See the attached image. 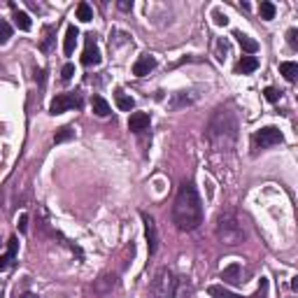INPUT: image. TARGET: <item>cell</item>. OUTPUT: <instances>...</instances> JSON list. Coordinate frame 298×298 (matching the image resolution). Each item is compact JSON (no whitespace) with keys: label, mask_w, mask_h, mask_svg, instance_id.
Returning <instances> with one entry per match:
<instances>
[{"label":"cell","mask_w":298,"mask_h":298,"mask_svg":"<svg viewBox=\"0 0 298 298\" xmlns=\"http://www.w3.org/2000/svg\"><path fill=\"white\" fill-rule=\"evenodd\" d=\"M172 222L180 230H196L203 224V200L198 196L196 186L191 182H184L175 203H172Z\"/></svg>","instance_id":"6da1fadb"},{"label":"cell","mask_w":298,"mask_h":298,"mask_svg":"<svg viewBox=\"0 0 298 298\" xmlns=\"http://www.w3.org/2000/svg\"><path fill=\"white\" fill-rule=\"evenodd\" d=\"M208 138L217 149H230L238 140V124L228 110H217L208 126Z\"/></svg>","instance_id":"7a4b0ae2"},{"label":"cell","mask_w":298,"mask_h":298,"mask_svg":"<svg viewBox=\"0 0 298 298\" xmlns=\"http://www.w3.org/2000/svg\"><path fill=\"white\" fill-rule=\"evenodd\" d=\"M214 236H217L219 242L224 244H240L244 240V230L242 224L238 219V214L233 210H226L217 217V226H214Z\"/></svg>","instance_id":"3957f363"},{"label":"cell","mask_w":298,"mask_h":298,"mask_svg":"<svg viewBox=\"0 0 298 298\" xmlns=\"http://www.w3.org/2000/svg\"><path fill=\"white\" fill-rule=\"evenodd\" d=\"M177 278L172 275L170 268H161V270L154 275V282H152V292L154 298H175L177 296Z\"/></svg>","instance_id":"277c9868"},{"label":"cell","mask_w":298,"mask_h":298,"mask_svg":"<svg viewBox=\"0 0 298 298\" xmlns=\"http://www.w3.org/2000/svg\"><path fill=\"white\" fill-rule=\"evenodd\" d=\"M284 136H282V130L275 128V126H264V128H258L254 136H252V144L256 149H268V147H275V144H282Z\"/></svg>","instance_id":"5b68a950"},{"label":"cell","mask_w":298,"mask_h":298,"mask_svg":"<svg viewBox=\"0 0 298 298\" xmlns=\"http://www.w3.org/2000/svg\"><path fill=\"white\" fill-rule=\"evenodd\" d=\"M72 108H82V98L77 94H61L49 102V114H63Z\"/></svg>","instance_id":"8992f818"},{"label":"cell","mask_w":298,"mask_h":298,"mask_svg":"<svg viewBox=\"0 0 298 298\" xmlns=\"http://www.w3.org/2000/svg\"><path fill=\"white\" fill-rule=\"evenodd\" d=\"M144 222V238H147V252L149 256H154L156 250H158V230H156V222L152 217H149L147 212H142L140 214Z\"/></svg>","instance_id":"52a82bcc"},{"label":"cell","mask_w":298,"mask_h":298,"mask_svg":"<svg viewBox=\"0 0 298 298\" xmlns=\"http://www.w3.org/2000/svg\"><path fill=\"white\" fill-rule=\"evenodd\" d=\"M102 56H100V49L96 44V38L94 35H88L86 38V47H84V54H82V63L86 66V68H94V66H100Z\"/></svg>","instance_id":"ba28073f"},{"label":"cell","mask_w":298,"mask_h":298,"mask_svg":"<svg viewBox=\"0 0 298 298\" xmlns=\"http://www.w3.org/2000/svg\"><path fill=\"white\" fill-rule=\"evenodd\" d=\"M154 68H156V58L154 56H149V54H144L133 63V74H136V77H144V74H149Z\"/></svg>","instance_id":"9c48e42d"},{"label":"cell","mask_w":298,"mask_h":298,"mask_svg":"<svg viewBox=\"0 0 298 298\" xmlns=\"http://www.w3.org/2000/svg\"><path fill=\"white\" fill-rule=\"evenodd\" d=\"M149 124H152V119H149L147 112H133L128 119V130H133V133H142V130L149 128Z\"/></svg>","instance_id":"30bf717a"},{"label":"cell","mask_w":298,"mask_h":298,"mask_svg":"<svg viewBox=\"0 0 298 298\" xmlns=\"http://www.w3.org/2000/svg\"><path fill=\"white\" fill-rule=\"evenodd\" d=\"M222 280H224V282H228V284H242L244 280H242V270H240V266H238V264L226 266V268L222 270Z\"/></svg>","instance_id":"8fae6325"},{"label":"cell","mask_w":298,"mask_h":298,"mask_svg":"<svg viewBox=\"0 0 298 298\" xmlns=\"http://www.w3.org/2000/svg\"><path fill=\"white\" fill-rule=\"evenodd\" d=\"M233 38L238 40V44L247 52V54H256L258 52V42L256 40H252L247 33H242V30H233Z\"/></svg>","instance_id":"7c38bea8"},{"label":"cell","mask_w":298,"mask_h":298,"mask_svg":"<svg viewBox=\"0 0 298 298\" xmlns=\"http://www.w3.org/2000/svg\"><path fill=\"white\" fill-rule=\"evenodd\" d=\"M77 38H80V30L74 26L66 28V38H63V54L70 56L74 52V44H77Z\"/></svg>","instance_id":"4fadbf2b"},{"label":"cell","mask_w":298,"mask_h":298,"mask_svg":"<svg viewBox=\"0 0 298 298\" xmlns=\"http://www.w3.org/2000/svg\"><path fill=\"white\" fill-rule=\"evenodd\" d=\"M12 19H14V24H16V28H19V30H30V26H33L30 16H28L24 10H19L16 5H12Z\"/></svg>","instance_id":"5bb4252c"},{"label":"cell","mask_w":298,"mask_h":298,"mask_svg":"<svg viewBox=\"0 0 298 298\" xmlns=\"http://www.w3.org/2000/svg\"><path fill=\"white\" fill-rule=\"evenodd\" d=\"M114 284H116V278H114V275H102V278L94 284V292L100 294V296H105V294H110L112 289H114Z\"/></svg>","instance_id":"9a60e30c"},{"label":"cell","mask_w":298,"mask_h":298,"mask_svg":"<svg viewBox=\"0 0 298 298\" xmlns=\"http://www.w3.org/2000/svg\"><path fill=\"white\" fill-rule=\"evenodd\" d=\"M114 100H116V108H119V110H124V112H130V110L136 108V100H133L130 96H126V94H124L122 88H119V91H116V94H114Z\"/></svg>","instance_id":"2e32d148"},{"label":"cell","mask_w":298,"mask_h":298,"mask_svg":"<svg viewBox=\"0 0 298 298\" xmlns=\"http://www.w3.org/2000/svg\"><path fill=\"white\" fill-rule=\"evenodd\" d=\"M256 68H258V61L254 58V56H242L240 63H238V72H240V74H250V72H254Z\"/></svg>","instance_id":"e0dca14e"},{"label":"cell","mask_w":298,"mask_h":298,"mask_svg":"<svg viewBox=\"0 0 298 298\" xmlns=\"http://www.w3.org/2000/svg\"><path fill=\"white\" fill-rule=\"evenodd\" d=\"M91 108H94V114H98V116H108L110 114V102L105 100L102 96H94Z\"/></svg>","instance_id":"ac0fdd59"},{"label":"cell","mask_w":298,"mask_h":298,"mask_svg":"<svg viewBox=\"0 0 298 298\" xmlns=\"http://www.w3.org/2000/svg\"><path fill=\"white\" fill-rule=\"evenodd\" d=\"M280 72L284 74L286 82H296V77H298V66H296L294 61H284V63H280Z\"/></svg>","instance_id":"d6986e66"},{"label":"cell","mask_w":298,"mask_h":298,"mask_svg":"<svg viewBox=\"0 0 298 298\" xmlns=\"http://www.w3.org/2000/svg\"><path fill=\"white\" fill-rule=\"evenodd\" d=\"M208 294H210L212 298H242V296H238V294L228 292V289H226V286H222V284L208 286Z\"/></svg>","instance_id":"ffe728a7"},{"label":"cell","mask_w":298,"mask_h":298,"mask_svg":"<svg viewBox=\"0 0 298 298\" xmlns=\"http://www.w3.org/2000/svg\"><path fill=\"white\" fill-rule=\"evenodd\" d=\"M74 14H77V19L84 21V24H88V21L94 19V10H91V5H88V2H80V5H77V10H74Z\"/></svg>","instance_id":"44dd1931"},{"label":"cell","mask_w":298,"mask_h":298,"mask_svg":"<svg viewBox=\"0 0 298 298\" xmlns=\"http://www.w3.org/2000/svg\"><path fill=\"white\" fill-rule=\"evenodd\" d=\"M72 138H74V130L70 128V126H63V128L56 130L54 142H56V144H61V142H68V140H72Z\"/></svg>","instance_id":"7402d4cb"},{"label":"cell","mask_w":298,"mask_h":298,"mask_svg":"<svg viewBox=\"0 0 298 298\" xmlns=\"http://www.w3.org/2000/svg\"><path fill=\"white\" fill-rule=\"evenodd\" d=\"M258 14H261V19H264V21L275 19V5L266 0V2H261V5H258Z\"/></svg>","instance_id":"603a6c76"},{"label":"cell","mask_w":298,"mask_h":298,"mask_svg":"<svg viewBox=\"0 0 298 298\" xmlns=\"http://www.w3.org/2000/svg\"><path fill=\"white\" fill-rule=\"evenodd\" d=\"M52 42H54V28L47 26V28H44V40L40 42V49L44 52V54H49V52H52Z\"/></svg>","instance_id":"cb8c5ba5"},{"label":"cell","mask_w":298,"mask_h":298,"mask_svg":"<svg viewBox=\"0 0 298 298\" xmlns=\"http://www.w3.org/2000/svg\"><path fill=\"white\" fill-rule=\"evenodd\" d=\"M12 38V26L7 24L5 19H0V47L2 44H7V40Z\"/></svg>","instance_id":"d4e9b609"},{"label":"cell","mask_w":298,"mask_h":298,"mask_svg":"<svg viewBox=\"0 0 298 298\" xmlns=\"http://www.w3.org/2000/svg\"><path fill=\"white\" fill-rule=\"evenodd\" d=\"M212 19H214L217 26H226V24H228V16H226L222 10H212Z\"/></svg>","instance_id":"484cf974"},{"label":"cell","mask_w":298,"mask_h":298,"mask_svg":"<svg viewBox=\"0 0 298 298\" xmlns=\"http://www.w3.org/2000/svg\"><path fill=\"white\" fill-rule=\"evenodd\" d=\"M252 298H268V280L266 278H261V282H258V292Z\"/></svg>","instance_id":"4316f807"},{"label":"cell","mask_w":298,"mask_h":298,"mask_svg":"<svg viewBox=\"0 0 298 298\" xmlns=\"http://www.w3.org/2000/svg\"><path fill=\"white\" fill-rule=\"evenodd\" d=\"M226 52H228V44H226V40H219V42H217V61H219V63L226 61V56H224Z\"/></svg>","instance_id":"83f0119b"},{"label":"cell","mask_w":298,"mask_h":298,"mask_svg":"<svg viewBox=\"0 0 298 298\" xmlns=\"http://www.w3.org/2000/svg\"><path fill=\"white\" fill-rule=\"evenodd\" d=\"M264 96H266V100H268V102H278L280 100V91H278V88H272V86L266 88Z\"/></svg>","instance_id":"f1b7e54d"},{"label":"cell","mask_w":298,"mask_h":298,"mask_svg":"<svg viewBox=\"0 0 298 298\" xmlns=\"http://www.w3.org/2000/svg\"><path fill=\"white\" fill-rule=\"evenodd\" d=\"M72 74H74V66H72V63H66V66H63V70H61V77L66 82H70V80H72Z\"/></svg>","instance_id":"f546056e"},{"label":"cell","mask_w":298,"mask_h":298,"mask_svg":"<svg viewBox=\"0 0 298 298\" xmlns=\"http://www.w3.org/2000/svg\"><path fill=\"white\" fill-rule=\"evenodd\" d=\"M298 30L296 28H292V30H289V33H286V42H289V47L292 49H298Z\"/></svg>","instance_id":"4dcf8cb0"},{"label":"cell","mask_w":298,"mask_h":298,"mask_svg":"<svg viewBox=\"0 0 298 298\" xmlns=\"http://www.w3.org/2000/svg\"><path fill=\"white\" fill-rule=\"evenodd\" d=\"M16 247H19L16 238H10V240H7V254H10V256H16Z\"/></svg>","instance_id":"1f68e13d"},{"label":"cell","mask_w":298,"mask_h":298,"mask_svg":"<svg viewBox=\"0 0 298 298\" xmlns=\"http://www.w3.org/2000/svg\"><path fill=\"white\" fill-rule=\"evenodd\" d=\"M14 261V256H10V254H5V256H0V272L7 270L10 268V264Z\"/></svg>","instance_id":"d6a6232c"},{"label":"cell","mask_w":298,"mask_h":298,"mask_svg":"<svg viewBox=\"0 0 298 298\" xmlns=\"http://www.w3.org/2000/svg\"><path fill=\"white\" fill-rule=\"evenodd\" d=\"M19 230H21V233H26V230H28V217H26V214H21V217H19Z\"/></svg>","instance_id":"836d02e7"},{"label":"cell","mask_w":298,"mask_h":298,"mask_svg":"<svg viewBox=\"0 0 298 298\" xmlns=\"http://www.w3.org/2000/svg\"><path fill=\"white\" fill-rule=\"evenodd\" d=\"M130 7H133V2H128V0H122V2H119V10H124V12H128Z\"/></svg>","instance_id":"e575fe53"},{"label":"cell","mask_w":298,"mask_h":298,"mask_svg":"<svg viewBox=\"0 0 298 298\" xmlns=\"http://www.w3.org/2000/svg\"><path fill=\"white\" fill-rule=\"evenodd\" d=\"M19 298H38L35 294H24V296H19Z\"/></svg>","instance_id":"d590c367"}]
</instances>
